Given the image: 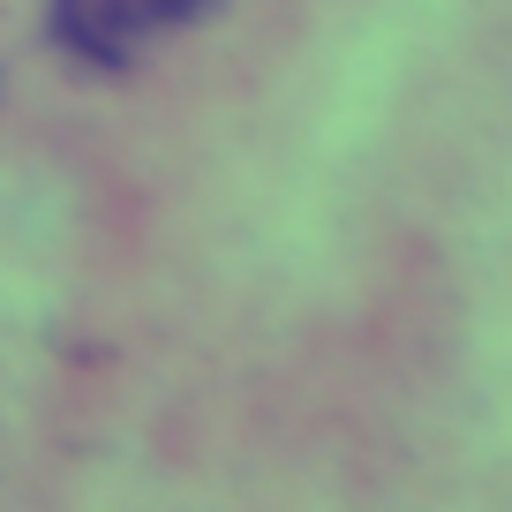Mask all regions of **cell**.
I'll return each mask as SVG.
<instances>
[{"label":"cell","instance_id":"1","mask_svg":"<svg viewBox=\"0 0 512 512\" xmlns=\"http://www.w3.org/2000/svg\"><path fill=\"white\" fill-rule=\"evenodd\" d=\"M219 0H53V46L76 53L83 68H128L144 46L204 23Z\"/></svg>","mask_w":512,"mask_h":512}]
</instances>
